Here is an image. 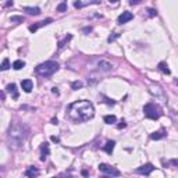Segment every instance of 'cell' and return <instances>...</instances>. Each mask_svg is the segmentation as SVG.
Wrapping results in <instances>:
<instances>
[{
    "mask_svg": "<svg viewBox=\"0 0 178 178\" xmlns=\"http://www.w3.org/2000/svg\"><path fill=\"white\" fill-rule=\"evenodd\" d=\"M95 115V107L89 100H77L67 107V117L74 123H85Z\"/></svg>",
    "mask_w": 178,
    "mask_h": 178,
    "instance_id": "6da1fadb",
    "label": "cell"
},
{
    "mask_svg": "<svg viewBox=\"0 0 178 178\" xmlns=\"http://www.w3.org/2000/svg\"><path fill=\"white\" fill-rule=\"evenodd\" d=\"M29 136V127L22 123H13L7 134V142L11 150H20Z\"/></svg>",
    "mask_w": 178,
    "mask_h": 178,
    "instance_id": "7a4b0ae2",
    "label": "cell"
},
{
    "mask_svg": "<svg viewBox=\"0 0 178 178\" xmlns=\"http://www.w3.org/2000/svg\"><path fill=\"white\" fill-rule=\"evenodd\" d=\"M59 63L57 61H53V60H47L45 63L38 64L35 67V73L38 74L39 77H43V78H47V77H52L53 74L59 70Z\"/></svg>",
    "mask_w": 178,
    "mask_h": 178,
    "instance_id": "3957f363",
    "label": "cell"
},
{
    "mask_svg": "<svg viewBox=\"0 0 178 178\" xmlns=\"http://www.w3.org/2000/svg\"><path fill=\"white\" fill-rule=\"evenodd\" d=\"M143 114L150 120H159L163 114V111H161V107L156 103H147L143 107Z\"/></svg>",
    "mask_w": 178,
    "mask_h": 178,
    "instance_id": "277c9868",
    "label": "cell"
},
{
    "mask_svg": "<svg viewBox=\"0 0 178 178\" xmlns=\"http://www.w3.org/2000/svg\"><path fill=\"white\" fill-rule=\"evenodd\" d=\"M99 171L103 173V174H106V175H111V177H118V175L121 174L115 167L110 166V164H106V163L99 164Z\"/></svg>",
    "mask_w": 178,
    "mask_h": 178,
    "instance_id": "5b68a950",
    "label": "cell"
},
{
    "mask_svg": "<svg viewBox=\"0 0 178 178\" xmlns=\"http://www.w3.org/2000/svg\"><path fill=\"white\" fill-rule=\"evenodd\" d=\"M152 171H155V166L150 164V163H146V164L141 166V167L136 170V173H139V174H142V175H150Z\"/></svg>",
    "mask_w": 178,
    "mask_h": 178,
    "instance_id": "8992f818",
    "label": "cell"
},
{
    "mask_svg": "<svg viewBox=\"0 0 178 178\" xmlns=\"http://www.w3.org/2000/svg\"><path fill=\"white\" fill-rule=\"evenodd\" d=\"M132 18H134V14H132L131 11H123V14L118 15L117 22H118V24H127V22L131 21Z\"/></svg>",
    "mask_w": 178,
    "mask_h": 178,
    "instance_id": "52a82bcc",
    "label": "cell"
},
{
    "mask_svg": "<svg viewBox=\"0 0 178 178\" xmlns=\"http://www.w3.org/2000/svg\"><path fill=\"white\" fill-rule=\"evenodd\" d=\"M49 153H50L49 143H47V142H43L42 145H41V160L45 161V160H46V157L49 156Z\"/></svg>",
    "mask_w": 178,
    "mask_h": 178,
    "instance_id": "ba28073f",
    "label": "cell"
},
{
    "mask_svg": "<svg viewBox=\"0 0 178 178\" xmlns=\"http://www.w3.org/2000/svg\"><path fill=\"white\" fill-rule=\"evenodd\" d=\"M53 20L52 18H46V20H43V21H41V22H38V24H33V25H31L29 27V31L31 32H35V31H38L41 27H45V25H47V24H50Z\"/></svg>",
    "mask_w": 178,
    "mask_h": 178,
    "instance_id": "9c48e42d",
    "label": "cell"
},
{
    "mask_svg": "<svg viewBox=\"0 0 178 178\" xmlns=\"http://www.w3.org/2000/svg\"><path fill=\"white\" fill-rule=\"evenodd\" d=\"M21 88H22L24 92L29 93L32 89H33V82H32L31 79H22L21 81Z\"/></svg>",
    "mask_w": 178,
    "mask_h": 178,
    "instance_id": "30bf717a",
    "label": "cell"
},
{
    "mask_svg": "<svg viewBox=\"0 0 178 178\" xmlns=\"http://www.w3.org/2000/svg\"><path fill=\"white\" fill-rule=\"evenodd\" d=\"M6 89H7V92L11 95L13 99H17V97H18V91H17V85L15 84H9Z\"/></svg>",
    "mask_w": 178,
    "mask_h": 178,
    "instance_id": "8fae6325",
    "label": "cell"
},
{
    "mask_svg": "<svg viewBox=\"0 0 178 178\" xmlns=\"http://www.w3.org/2000/svg\"><path fill=\"white\" fill-rule=\"evenodd\" d=\"M25 177H29V178H33V177H38L39 175V170L36 167H29L25 170Z\"/></svg>",
    "mask_w": 178,
    "mask_h": 178,
    "instance_id": "7c38bea8",
    "label": "cell"
},
{
    "mask_svg": "<svg viewBox=\"0 0 178 178\" xmlns=\"http://www.w3.org/2000/svg\"><path fill=\"white\" fill-rule=\"evenodd\" d=\"M99 68L102 71H111L113 70V64H110L106 60H102V61H99Z\"/></svg>",
    "mask_w": 178,
    "mask_h": 178,
    "instance_id": "4fadbf2b",
    "label": "cell"
},
{
    "mask_svg": "<svg viewBox=\"0 0 178 178\" xmlns=\"http://www.w3.org/2000/svg\"><path fill=\"white\" fill-rule=\"evenodd\" d=\"M24 11L29 15H39L41 14V9L39 7H24Z\"/></svg>",
    "mask_w": 178,
    "mask_h": 178,
    "instance_id": "5bb4252c",
    "label": "cell"
},
{
    "mask_svg": "<svg viewBox=\"0 0 178 178\" xmlns=\"http://www.w3.org/2000/svg\"><path fill=\"white\" fill-rule=\"evenodd\" d=\"M157 68H159V70H160V71H161L163 74H166V75H170V74H171L170 68H168V65H167L166 63H164V61L159 63V67H157Z\"/></svg>",
    "mask_w": 178,
    "mask_h": 178,
    "instance_id": "9a60e30c",
    "label": "cell"
},
{
    "mask_svg": "<svg viewBox=\"0 0 178 178\" xmlns=\"http://www.w3.org/2000/svg\"><path fill=\"white\" fill-rule=\"evenodd\" d=\"M164 136H166V132H164L163 129H160V131L153 132V134L150 135V138H152V139H155V141H159V139H163Z\"/></svg>",
    "mask_w": 178,
    "mask_h": 178,
    "instance_id": "2e32d148",
    "label": "cell"
},
{
    "mask_svg": "<svg viewBox=\"0 0 178 178\" xmlns=\"http://www.w3.org/2000/svg\"><path fill=\"white\" fill-rule=\"evenodd\" d=\"M114 145H115L114 141H109V142L106 143V146H105V152H106V153L111 155V153H113V150H114Z\"/></svg>",
    "mask_w": 178,
    "mask_h": 178,
    "instance_id": "e0dca14e",
    "label": "cell"
},
{
    "mask_svg": "<svg viewBox=\"0 0 178 178\" xmlns=\"http://www.w3.org/2000/svg\"><path fill=\"white\" fill-rule=\"evenodd\" d=\"M103 120H105L106 124H115L117 123V117L113 114H107L103 117Z\"/></svg>",
    "mask_w": 178,
    "mask_h": 178,
    "instance_id": "ac0fdd59",
    "label": "cell"
},
{
    "mask_svg": "<svg viewBox=\"0 0 178 178\" xmlns=\"http://www.w3.org/2000/svg\"><path fill=\"white\" fill-rule=\"evenodd\" d=\"M25 67V61H22V60H15L14 63H13V68L14 70H21V68H24Z\"/></svg>",
    "mask_w": 178,
    "mask_h": 178,
    "instance_id": "d6986e66",
    "label": "cell"
},
{
    "mask_svg": "<svg viewBox=\"0 0 178 178\" xmlns=\"http://www.w3.org/2000/svg\"><path fill=\"white\" fill-rule=\"evenodd\" d=\"M10 68V60L9 59H4L3 63L0 64V71H7Z\"/></svg>",
    "mask_w": 178,
    "mask_h": 178,
    "instance_id": "ffe728a7",
    "label": "cell"
},
{
    "mask_svg": "<svg viewBox=\"0 0 178 178\" xmlns=\"http://www.w3.org/2000/svg\"><path fill=\"white\" fill-rule=\"evenodd\" d=\"M71 39H73V35H67V36H65V38L63 39V41H60V42H59V49H61L64 45L68 42V41H71Z\"/></svg>",
    "mask_w": 178,
    "mask_h": 178,
    "instance_id": "44dd1931",
    "label": "cell"
},
{
    "mask_svg": "<svg viewBox=\"0 0 178 178\" xmlns=\"http://www.w3.org/2000/svg\"><path fill=\"white\" fill-rule=\"evenodd\" d=\"M82 82H81V81H74L73 84H71V88H73L74 91H78V89H81V88H82Z\"/></svg>",
    "mask_w": 178,
    "mask_h": 178,
    "instance_id": "7402d4cb",
    "label": "cell"
},
{
    "mask_svg": "<svg viewBox=\"0 0 178 178\" xmlns=\"http://www.w3.org/2000/svg\"><path fill=\"white\" fill-rule=\"evenodd\" d=\"M57 11H59V13L67 11V3H60V4L57 6Z\"/></svg>",
    "mask_w": 178,
    "mask_h": 178,
    "instance_id": "603a6c76",
    "label": "cell"
},
{
    "mask_svg": "<svg viewBox=\"0 0 178 178\" xmlns=\"http://www.w3.org/2000/svg\"><path fill=\"white\" fill-rule=\"evenodd\" d=\"M10 21L11 22H22L24 18H22L21 15H13V17H10Z\"/></svg>",
    "mask_w": 178,
    "mask_h": 178,
    "instance_id": "cb8c5ba5",
    "label": "cell"
},
{
    "mask_svg": "<svg viewBox=\"0 0 178 178\" xmlns=\"http://www.w3.org/2000/svg\"><path fill=\"white\" fill-rule=\"evenodd\" d=\"M74 6H75L77 9H81V7H84V4H82L81 1H75V3H74Z\"/></svg>",
    "mask_w": 178,
    "mask_h": 178,
    "instance_id": "d4e9b609",
    "label": "cell"
},
{
    "mask_svg": "<svg viewBox=\"0 0 178 178\" xmlns=\"http://www.w3.org/2000/svg\"><path fill=\"white\" fill-rule=\"evenodd\" d=\"M149 15H150V17H153V15H156V10H153V9H149Z\"/></svg>",
    "mask_w": 178,
    "mask_h": 178,
    "instance_id": "484cf974",
    "label": "cell"
},
{
    "mask_svg": "<svg viewBox=\"0 0 178 178\" xmlns=\"http://www.w3.org/2000/svg\"><path fill=\"white\" fill-rule=\"evenodd\" d=\"M115 38H118V33H115V35H113V36H109V39H107V41H109V42H111V41H114Z\"/></svg>",
    "mask_w": 178,
    "mask_h": 178,
    "instance_id": "4316f807",
    "label": "cell"
},
{
    "mask_svg": "<svg viewBox=\"0 0 178 178\" xmlns=\"http://www.w3.org/2000/svg\"><path fill=\"white\" fill-rule=\"evenodd\" d=\"M142 0H129V4H139Z\"/></svg>",
    "mask_w": 178,
    "mask_h": 178,
    "instance_id": "83f0119b",
    "label": "cell"
},
{
    "mask_svg": "<svg viewBox=\"0 0 178 178\" xmlns=\"http://www.w3.org/2000/svg\"><path fill=\"white\" fill-rule=\"evenodd\" d=\"M92 31V27H86V28H84V32L85 33H88V32Z\"/></svg>",
    "mask_w": 178,
    "mask_h": 178,
    "instance_id": "f1b7e54d",
    "label": "cell"
},
{
    "mask_svg": "<svg viewBox=\"0 0 178 178\" xmlns=\"http://www.w3.org/2000/svg\"><path fill=\"white\" fill-rule=\"evenodd\" d=\"M4 99H6V95H4V92L0 91V100H4Z\"/></svg>",
    "mask_w": 178,
    "mask_h": 178,
    "instance_id": "f546056e",
    "label": "cell"
},
{
    "mask_svg": "<svg viewBox=\"0 0 178 178\" xmlns=\"http://www.w3.org/2000/svg\"><path fill=\"white\" fill-rule=\"evenodd\" d=\"M52 92H53L54 95H59V89H57V88H53V89H52Z\"/></svg>",
    "mask_w": 178,
    "mask_h": 178,
    "instance_id": "4dcf8cb0",
    "label": "cell"
},
{
    "mask_svg": "<svg viewBox=\"0 0 178 178\" xmlns=\"http://www.w3.org/2000/svg\"><path fill=\"white\" fill-rule=\"evenodd\" d=\"M52 141H53V142H59V138H56V136H52Z\"/></svg>",
    "mask_w": 178,
    "mask_h": 178,
    "instance_id": "1f68e13d",
    "label": "cell"
},
{
    "mask_svg": "<svg viewBox=\"0 0 178 178\" xmlns=\"http://www.w3.org/2000/svg\"><path fill=\"white\" fill-rule=\"evenodd\" d=\"M6 6H13V0H10V1H7V4Z\"/></svg>",
    "mask_w": 178,
    "mask_h": 178,
    "instance_id": "d6a6232c",
    "label": "cell"
},
{
    "mask_svg": "<svg viewBox=\"0 0 178 178\" xmlns=\"http://www.w3.org/2000/svg\"><path fill=\"white\" fill-rule=\"evenodd\" d=\"M109 1H110V3H117L118 0H109Z\"/></svg>",
    "mask_w": 178,
    "mask_h": 178,
    "instance_id": "836d02e7",
    "label": "cell"
}]
</instances>
